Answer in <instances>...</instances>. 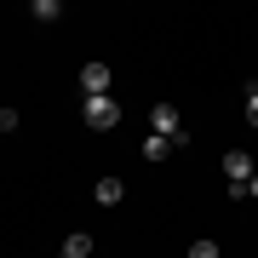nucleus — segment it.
Returning <instances> with one entry per match:
<instances>
[{"mask_svg":"<svg viewBox=\"0 0 258 258\" xmlns=\"http://www.w3.org/2000/svg\"><path fill=\"white\" fill-rule=\"evenodd\" d=\"M149 132L166 138V144H189V132H184V120H178L172 103H155V109H149Z\"/></svg>","mask_w":258,"mask_h":258,"instance_id":"obj_1","label":"nucleus"},{"mask_svg":"<svg viewBox=\"0 0 258 258\" xmlns=\"http://www.w3.org/2000/svg\"><path fill=\"white\" fill-rule=\"evenodd\" d=\"M81 115H86V126H92V132H109L115 120H120V103H115V98H86Z\"/></svg>","mask_w":258,"mask_h":258,"instance_id":"obj_2","label":"nucleus"},{"mask_svg":"<svg viewBox=\"0 0 258 258\" xmlns=\"http://www.w3.org/2000/svg\"><path fill=\"white\" fill-rule=\"evenodd\" d=\"M109 81H115L109 63H86L81 69V98H109Z\"/></svg>","mask_w":258,"mask_h":258,"instance_id":"obj_3","label":"nucleus"},{"mask_svg":"<svg viewBox=\"0 0 258 258\" xmlns=\"http://www.w3.org/2000/svg\"><path fill=\"white\" fill-rule=\"evenodd\" d=\"M258 172L252 166V155L247 149H230V155H224V178H230V189H247V178Z\"/></svg>","mask_w":258,"mask_h":258,"instance_id":"obj_4","label":"nucleus"},{"mask_svg":"<svg viewBox=\"0 0 258 258\" xmlns=\"http://www.w3.org/2000/svg\"><path fill=\"white\" fill-rule=\"evenodd\" d=\"M98 207H120V201H126V184H120V178H98Z\"/></svg>","mask_w":258,"mask_h":258,"instance_id":"obj_5","label":"nucleus"},{"mask_svg":"<svg viewBox=\"0 0 258 258\" xmlns=\"http://www.w3.org/2000/svg\"><path fill=\"white\" fill-rule=\"evenodd\" d=\"M57 252H63V258H86V252H92V235H86V230H75V235H69Z\"/></svg>","mask_w":258,"mask_h":258,"instance_id":"obj_6","label":"nucleus"},{"mask_svg":"<svg viewBox=\"0 0 258 258\" xmlns=\"http://www.w3.org/2000/svg\"><path fill=\"white\" fill-rule=\"evenodd\" d=\"M29 18H35V23H57V18H63V6H57V0H35Z\"/></svg>","mask_w":258,"mask_h":258,"instance_id":"obj_7","label":"nucleus"},{"mask_svg":"<svg viewBox=\"0 0 258 258\" xmlns=\"http://www.w3.org/2000/svg\"><path fill=\"white\" fill-rule=\"evenodd\" d=\"M144 155H149V161H166V138H155V132H149V138H144Z\"/></svg>","mask_w":258,"mask_h":258,"instance_id":"obj_8","label":"nucleus"},{"mask_svg":"<svg viewBox=\"0 0 258 258\" xmlns=\"http://www.w3.org/2000/svg\"><path fill=\"white\" fill-rule=\"evenodd\" d=\"M241 115H247V126H258V81L247 86V109H241Z\"/></svg>","mask_w":258,"mask_h":258,"instance_id":"obj_9","label":"nucleus"},{"mask_svg":"<svg viewBox=\"0 0 258 258\" xmlns=\"http://www.w3.org/2000/svg\"><path fill=\"white\" fill-rule=\"evenodd\" d=\"M189 258H218V247H212V241H195V247H189Z\"/></svg>","mask_w":258,"mask_h":258,"instance_id":"obj_10","label":"nucleus"},{"mask_svg":"<svg viewBox=\"0 0 258 258\" xmlns=\"http://www.w3.org/2000/svg\"><path fill=\"white\" fill-rule=\"evenodd\" d=\"M0 132H18V109H0Z\"/></svg>","mask_w":258,"mask_h":258,"instance_id":"obj_11","label":"nucleus"},{"mask_svg":"<svg viewBox=\"0 0 258 258\" xmlns=\"http://www.w3.org/2000/svg\"><path fill=\"white\" fill-rule=\"evenodd\" d=\"M247 201H258V172H252V178H247Z\"/></svg>","mask_w":258,"mask_h":258,"instance_id":"obj_12","label":"nucleus"}]
</instances>
